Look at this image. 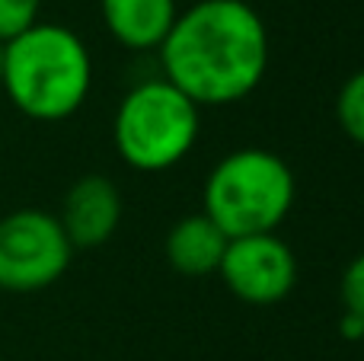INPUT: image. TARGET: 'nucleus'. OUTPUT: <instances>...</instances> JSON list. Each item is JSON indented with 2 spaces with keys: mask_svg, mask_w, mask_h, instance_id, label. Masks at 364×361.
Masks as SVG:
<instances>
[{
  "mask_svg": "<svg viewBox=\"0 0 364 361\" xmlns=\"http://www.w3.org/2000/svg\"><path fill=\"white\" fill-rule=\"evenodd\" d=\"M157 55L160 77L198 109L230 106L265 80L269 29L246 0H192Z\"/></svg>",
  "mask_w": 364,
  "mask_h": 361,
  "instance_id": "1",
  "label": "nucleus"
},
{
  "mask_svg": "<svg viewBox=\"0 0 364 361\" xmlns=\"http://www.w3.org/2000/svg\"><path fill=\"white\" fill-rule=\"evenodd\" d=\"M0 87L26 119H70L93 90V58L87 42L61 23H36L4 45Z\"/></svg>",
  "mask_w": 364,
  "mask_h": 361,
  "instance_id": "2",
  "label": "nucleus"
},
{
  "mask_svg": "<svg viewBox=\"0 0 364 361\" xmlns=\"http://www.w3.org/2000/svg\"><path fill=\"white\" fill-rule=\"evenodd\" d=\"M294 170L265 147L230 151L205 179L201 215H208L227 240L275 234L294 208Z\"/></svg>",
  "mask_w": 364,
  "mask_h": 361,
  "instance_id": "3",
  "label": "nucleus"
},
{
  "mask_svg": "<svg viewBox=\"0 0 364 361\" xmlns=\"http://www.w3.org/2000/svg\"><path fill=\"white\" fill-rule=\"evenodd\" d=\"M198 134L201 109L164 77L134 83L115 109V151L138 173L179 166L198 144Z\"/></svg>",
  "mask_w": 364,
  "mask_h": 361,
  "instance_id": "4",
  "label": "nucleus"
},
{
  "mask_svg": "<svg viewBox=\"0 0 364 361\" xmlns=\"http://www.w3.org/2000/svg\"><path fill=\"white\" fill-rule=\"evenodd\" d=\"M70 259L74 247L51 211L16 208L0 217V291H45L68 272Z\"/></svg>",
  "mask_w": 364,
  "mask_h": 361,
  "instance_id": "5",
  "label": "nucleus"
},
{
  "mask_svg": "<svg viewBox=\"0 0 364 361\" xmlns=\"http://www.w3.org/2000/svg\"><path fill=\"white\" fill-rule=\"evenodd\" d=\"M218 275L233 298L252 307H272L297 285V256L282 237L256 234L227 243Z\"/></svg>",
  "mask_w": 364,
  "mask_h": 361,
  "instance_id": "6",
  "label": "nucleus"
},
{
  "mask_svg": "<svg viewBox=\"0 0 364 361\" xmlns=\"http://www.w3.org/2000/svg\"><path fill=\"white\" fill-rule=\"evenodd\" d=\"M55 217L74 249L102 247L122 224V192L109 176L90 173L64 192L61 211Z\"/></svg>",
  "mask_w": 364,
  "mask_h": 361,
  "instance_id": "7",
  "label": "nucleus"
},
{
  "mask_svg": "<svg viewBox=\"0 0 364 361\" xmlns=\"http://www.w3.org/2000/svg\"><path fill=\"white\" fill-rule=\"evenodd\" d=\"M106 32L128 51H157L179 16V0H100Z\"/></svg>",
  "mask_w": 364,
  "mask_h": 361,
  "instance_id": "8",
  "label": "nucleus"
},
{
  "mask_svg": "<svg viewBox=\"0 0 364 361\" xmlns=\"http://www.w3.org/2000/svg\"><path fill=\"white\" fill-rule=\"evenodd\" d=\"M227 237L208 215H186L166 234V262L186 279H205L220 269L227 253Z\"/></svg>",
  "mask_w": 364,
  "mask_h": 361,
  "instance_id": "9",
  "label": "nucleus"
},
{
  "mask_svg": "<svg viewBox=\"0 0 364 361\" xmlns=\"http://www.w3.org/2000/svg\"><path fill=\"white\" fill-rule=\"evenodd\" d=\"M336 119L339 128L364 147V70H355L346 83H342L339 96H336Z\"/></svg>",
  "mask_w": 364,
  "mask_h": 361,
  "instance_id": "10",
  "label": "nucleus"
},
{
  "mask_svg": "<svg viewBox=\"0 0 364 361\" xmlns=\"http://www.w3.org/2000/svg\"><path fill=\"white\" fill-rule=\"evenodd\" d=\"M42 0H0V42H13L38 23Z\"/></svg>",
  "mask_w": 364,
  "mask_h": 361,
  "instance_id": "11",
  "label": "nucleus"
},
{
  "mask_svg": "<svg viewBox=\"0 0 364 361\" xmlns=\"http://www.w3.org/2000/svg\"><path fill=\"white\" fill-rule=\"evenodd\" d=\"M342 304L348 313L364 320V253H358L342 272Z\"/></svg>",
  "mask_w": 364,
  "mask_h": 361,
  "instance_id": "12",
  "label": "nucleus"
},
{
  "mask_svg": "<svg viewBox=\"0 0 364 361\" xmlns=\"http://www.w3.org/2000/svg\"><path fill=\"white\" fill-rule=\"evenodd\" d=\"M339 333L348 339V343H358V339H364V320L346 311L342 313V320H339Z\"/></svg>",
  "mask_w": 364,
  "mask_h": 361,
  "instance_id": "13",
  "label": "nucleus"
},
{
  "mask_svg": "<svg viewBox=\"0 0 364 361\" xmlns=\"http://www.w3.org/2000/svg\"><path fill=\"white\" fill-rule=\"evenodd\" d=\"M0 80H4V42H0Z\"/></svg>",
  "mask_w": 364,
  "mask_h": 361,
  "instance_id": "14",
  "label": "nucleus"
}]
</instances>
